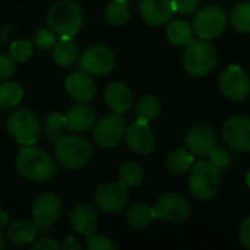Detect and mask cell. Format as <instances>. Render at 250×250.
<instances>
[{
	"label": "cell",
	"instance_id": "cell-1",
	"mask_svg": "<svg viewBox=\"0 0 250 250\" xmlns=\"http://www.w3.org/2000/svg\"><path fill=\"white\" fill-rule=\"evenodd\" d=\"M15 167L22 177L31 182H48L57 173L54 160L42 149L31 145H25L18 152Z\"/></svg>",
	"mask_w": 250,
	"mask_h": 250
},
{
	"label": "cell",
	"instance_id": "cell-2",
	"mask_svg": "<svg viewBox=\"0 0 250 250\" xmlns=\"http://www.w3.org/2000/svg\"><path fill=\"white\" fill-rule=\"evenodd\" d=\"M54 157L66 170H79L92 158L91 144L76 135H62L54 144Z\"/></svg>",
	"mask_w": 250,
	"mask_h": 250
},
{
	"label": "cell",
	"instance_id": "cell-3",
	"mask_svg": "<svg viewBox=\"0 0 250 250\" xmlns=\"http://www.w3.org/2000/svg\"><path fill=\"white\" fill-rule=\"evenodd\" d=\"M48 28L60 37L76 35L83 25V13L79 4L70 0H62L51 6L47 15Z\"/></svg>",
	"mask_w": 250,
	"mask_h": 250
},
{
	"label": "cell",
	"instance_id": "cell-4",
	"mask_svg": "<svg viewBox=\"0 0 250 250\" xmlns=\"http://www.w3.org/2000/svg\"><path fill=\"white\" fill-rule=\"evenodd\" d=\"M217 63V50L208 40H193L183 53V66L192 76L208 75Z\"/></svg>",
	"mask_w": 250,
	"mask_h": 250
},
{
	"label": "cell",
	"instance_id": "cell-5",
	"mask_svg": "<svg viewBox=\"0 0 250 250\" xmlns=\"http://www.w3.org/2000/svg\"><path fill=\"white\" fill-rule=\"evenodd\" d=\"M189 188L195 198L208 201L220 190V170L211 163L201 160L192 166Z\"/></svg>",
	"mask_w": 250,
	"mask_h": 250
},
{
	"label": "cell",
	"instance_id": "cell-6",
	"mask_svg": "<svg viewBox=\"0 0 250 250\" xmlns=\"http://www.w3.org/2000/svg\"><path fill=\"white\" fill-rule=\"evenodd\" d=\"M7 132L19 145H34L40 135L38 117L28 108L15 110L7 117Z\"/></svg>",
	"mask_w": 250,
	"mask_h": 250
},
{
	"label": "cell",
	"instance_id": "cell-7",
	"mask_svg": "<svg viewBox=\"0 0 250 250\" xmlns=\"http://www.w3.org/2000/svg\"><path fill=\"white\" fill-rule=\"evenodd\" d=\"M192 26L199 38L212 40L227 28V15L218 6H207L195 15Z\"/></svg>",
	"mask_w": 250,
	"mask_h": 250
},
{
	"label": "cell",
	"instance_id": "cell-8",
	"mask_svg": "<svg viewBox=\"0 0 250 250\" xmlns=\"http://www.w3.org/2000/svg\"><path fill=\"white\" fill-rule=\"evenodd\" d=\"M114 66H116L114 53L105 45H92L86 48L79 60L81 70L94 76L107 75L114 69Z\"/></svg>",
	"mask_w": 250,
	"mask_h": 250
},
{
	"label": "cell",
	"instance_id": "cell-9",
	"mask_svg": "<svg viewBox=\"0 0 250 250\" xmlns=\"http://www.w3.org/2000/svg\"><path fill=\"white\" fill-rule=\"evenodd\" d=\"M126 132L125 119L119 114H108L94 125V141L101 148H114Z\"/></svg>",
	"mask_w": 250,
	"mask_h": 250
},
{
	"label": "cell",
	"instance_id": "cell-10",
	"mask_svg": "<svg viewBox=\"0 0 250 250\" xmlns=\"http://www.w3.org/2000/svg\"><path fill=\"white\" fill-rule=\"evenodd\" d=\"M129 199V189L122 183H104L94 193L97 208L107 214L120 212Z\"/></svg>",
	"mask_w": 250,
	"mask_h": 250
},
{
	"label": "cell",
	"instance_id": "cell-11",
	"mask_svg": "<svg viewBox=\"0 0 250 250\" xmlns=\"http://www.w3.org/2000/svg\"><path fill=\"white\" fill-rule=\"evenodd\" d=\"M220 88L231 101H242L249 95L250 81L246 72L236 64L229 66L220 76Z\"/></svg>",
	"mask_w": 250,
	"mask_h": 250
},
{
	"label": "cell",
	"instance_id": "cell-12",
	"mask_svg": "<svg viewBox=\"0 0 250 250\" xmlns=\"http://www.w3.org/2000/svg\"><path fill=\"white\" fill-rule=\"evenodd\" d=\"M223 139L239 152H250V119L246 116L230 117L223 126Z\"/></svg>",
	"mask_w": 250,
	"mask_h": 250
},
{
	"label": "cell",
	"instance_id": "cell-13",
	"mask_svg": "<svg viewBox=\"0 0 250 250\" xmlns=\"http://www.w3.org/2000/svg\"><path fill=\"white\" fill-rule=\"evenodd\" d=\"M155 217L168 223H180L186 220L190 214V204L186 198L176 195V193H167L163 195L157 204L154 205Z\"/></svg>",
	"mask_w": 250,
	"mask_h": 250
},
{
	"label": "cell",
	"instance_id": "cell-14",
	"mask_svg": "<svg viewBox=\"0 0 250 250\" xmlns=\"http://www.w3.org/2000/svg\"><path fill=\"white\" fill-rule=\"evenodd\" d=\"M62 215V201L54 193H42L32 204V220L38 227L54 224Z\"/></svg>",
	"mask_w": 250,
	"mask_h": 250
},
{
	"label": "cell",
	"instance_id": "cell-15",
	"mask_svg": "<svg viewBox=\"0 0 250 250\" xmlns=\"http://www.w3.org/2000/svg\"><path fill=\"white\" fill-rule=\"evenodd\" d=\"M126 142L127 146L139 155L149 154L155 146V136L146 122L136 120L126 127Z\"/></svg>",
	"mask_w": 250,
	"mask_h": 250
},
{
	"label": "cell",
	"instance_id": "cell-16",
	"mask_svg": "<svg viewBox=\"0 0 250 250\" xmlns=\"http://www.w3.org/2000/svg\"><path fill=\"white\" fill-rule=\"evenodd\" d=\"M186 145L193 155L208 157L217 146V136L209 126L199 125L189 130L186 136Z\"/></svg>",
	"mask_w": 250,
	"mask_h": 250
},
{
	"label": "cell",
	"instance_id": "cell-17",
	"mask_svg": "<svg viewBox=\"0 0 250 250\" xmlns=\"http://www.w3.org/2000/svg\"><path fill=\"white\" fill-rule=\"evenodd\" d=\"M139 12L145 22L154 26L168 23L174 15L170 0H141Z\"/></svg>",
	"mask_w": 250,
	"mask_h": 250
},
{
	"label": "cell",
	"instance_id": "cell-18",
	"mask_svg": "<svg viewBox=\"0 0 250 250\" xmlns=\"http://www.w3.org/2000/svg\"><path fill=\"white\" fill-rule=\"evenodd\" d=\"M64 86L67 94L78 103H88L95 95V83L83 70L70 73L66 78Z\"/></svg>",
	"mask_w": 250,
	"mask_h": 250
},
{
	"label": "cell",
	"instance_id": "cell-19",
	"mask_svg": "<svg viewBox=\"0 0 250 250\" xmlns=\"http://www.w3.org/2000/svg\"><path fill=\"white\" fill-rule=\"evenodd\" d=\"M69 220H70V224L75 229V231L82 236L94 234L95 230L98 229V215H97L95 209L85 204L76 205L70 211Z\"/></svg>",
	"mask_w": 250,
	"mask_h": 250
},
{
	"label": "cell",
	"instance_id": "cell-20",
	"mask_svg": "<svg viewBox=\"0 0 250 250\" xmlns=\"http://www.w3.org/2000/svg\"><path fill=\"white\" fill-rule=\"evenodd\" d=\"M104 101L114 113H126L133 103L132 91L123 82H113L104 91Z\"/></svg>",
	"mask_w": 250,
	"mask_h": 250
},
{
	"label": "cell",
	"instance_id": "cell-21",
	"mask_svg": "<svg viewBox=\"0 0 250 250\" xmlns=\"http://www.w3.org/2000/svg\"><path fill=\"white\" fill-rule=\"evenodd\" d=\"M95 125V113L91 107L75 105L66 114V129L72 133H83Z\"/></svg>",
	"mask_w": 250,
	"mask_h": 250
},
{
	"label": "cell",
	"instance_id": "cell-22",
	"mask_svg": "<svg viewBox=\"0 0 250 250\" xmlns=\"http://www.w3.org/2000/svg\"><path fill=\"white\" fill-rule=\"evenodd\" d=\"M6 237L13 246H25L34 243L37 237V224L26 220L15 221L7 227Z\"/></svg>",
	"mask_w": 250,
	"mask_h": 250
},
{
	"label": "cell",
	"instance_id": "cell-23",
	"mask_svg": "<svg viewBox=\"0 0 250 250\" xmlns=\"http://www.w3.org/2000/svg\"><path fill=\"white\" fill-rule=\"evenodd\" d=\"M51 56L56 64L62 67H69L78 60L79 50L72 37H62L51 48Z\"/></svg>",
	"mask_w": 250,
	"mask_h": 250
},
{
	"label": "cell",
	"instance_id": "cell-24",
	"mask_svg": "<svg viewBox=\"0 0 250 250\" xmlns=\"http://www.w3.org/2000/svg\"><path fill=\"white\" fill-rule=\"evenodd\" d=\"M193 26L183 19L173 21L167 25V37L170 42L179 47L189 45L193 41Z\"/></svg>",
	"mask_w": 250,
	"mask_h": 250
},
{
	"label": "cell",
	"instance_id": "cell-25",
	"mask_svg": "<svg viewBox=\"0 0 250 250\" xmlns=\"http://www.w3.org/2000/svg\"><path fill=\"white\" fill-rule=\"evenodd\" d=\"M155 218L154 207L146 204H136L127 212V223L135 229H145L151 226Z\"/></svg>",
	"mask_w": 250,
	"mask_h": 250
},
{
	"label": "cell",
	"instance_id": "cell-26",
	"mask_svg": "<svg viewBox=\"0 0 250 250\" xmlns=\"http://www.w3.org/2000/svg\"><path fill=\"white\" fill-rule=\"evenodd\" d=\"M192 164H193V154L188 152L183 148L174 149L173 152L168 154L166 160V167L173 174H185L186 171L190 170Z\"/></svg>",
	"mask_w": 250,
	"mask_h": 250
},
{
	"label": "cell",
	"instance_id": "cell-27",
	"mask_svg": "<svg viewBox=\"0 0 250 250\" xmlns=\"http://www.w3.org/2000/svg\"><path fill=\"white\" fill-rule=\"evenodd\" d=\"M23 100V89L16 82L0 83V108H13Z\"/></svg>",
	"mask_w": 250,
	"mask_h": 250
},
{
	"label": "cell",
	"instance_id": "cell-28",
	"mask_svg": "<svg viewBox=\"0 0 250 250\" xmlns=\"http://www.w3.org/2000/svg\"><path fill=\"white\" fill-rule=\"evenodd\" d=\"M142 177H144V173H142L141 166L133 161H127V163L122 164L119 168V173H117L119 183H122L127 189L139 186L142 182Z\"/></svg>",
	"mask_w": 250,
	"mask_h": 250
},
{
	"label": "cell",
	"instance_id": "cell-29",
	"mask_svg": "<svg viewBox=\"0 0 250 250\" xmlns=\"http://www.w3.org/2000/svg\"><path fill=\"white\" fill-rule=\"evenodd\" d=\"M160 110H161V104L158 98L154 95H144L136 103V117L138 120H142L146 123L157 119V116L160 114Z\"/></svg>",
	"mask_w": 250,
	"mask_h": 250
},
{
	"label": "cell",
	"instance_id": "cell-30",
	"mask_svg": "<svg viewBox=\"0 0 250 250\" xmlns=\"http://www.w3.org/2000/svg\"><path fill=\"white\" fill-rule=\"evenodd\" d=\"M104 16L111 25H123L130 16L127 0H111L105 7Z\"/></svg>",
	"mask_w": 250,
	"mask_h": 250
},
{
	"label": "cell",
	"instance_id": "cell-31",
	"mask_svg": "<svg viewBox=\"0 0 250 250\" xmlns=\"http://www.w3.org/2000/svg\"><path fill=\"white\" fill-rule=\"evenodd\" d=\"M231 23L239 32L250 34V3L243 1L233 9Z\"/></svg>",
	"mask_w": 250,
	"mask_h": 250
},
{
	"label": "cell",
	"instance_id": "cell-32",
	"mask_svg": "<svg viewBox=\"0 0 250 250\" xmlns=\"http://www.w3.org/2000/svg\"><path fill=\"white\" fill-rule=\"evenodd\" d=\"M66 129V116L53 113L47 117L45 125H44V136L48 141H57L62 135L63 130Z\"/></svg>",
	"mask_w": 250,
	"mask_h": 250
},
{
	"label": "cell",
	"instance_id": "cell-33",
	"mask_svg": "<svg viewBox=\"0 0 250 250\" xmlns=\"http://www.w3.org/2000/svg\"><path fill=\"white\" fill-rule=\"evenodd\" d=\"M9 56L15 62H26L32 56V42L28 40H16L9 47Z\"/></svg>",
	"mask_w": 250,
	"mask_h": 250
},
{
	"label": "cell",
	"instance_id": "cell-34",
	"mask_svg": "<svg viewBox=\"0 0 250 250\" xmlns=\"http://www.w3.org/2000/svg\"><path fill=\"white\" fill-rule=\"evenodd\" d=\"M34 44L40 50H51L56 44V35L50 29H40L34 38Z\"/></svg>",
	"mask_w": 250,
	"mask_h": 250
},
{
	"label": "cell",
	"instance_id": "cell-35",
	"mask_svg": "<svg viewBox=\"0 0 250 250\" xmlns=\"http://www.w3.org/2000/svg\"><path fill=\"white\" fill-rule=\"evenodd\" d=\"M86 248L89 250H116L117 246L107 237L104 236H95L89 234L86 236Z\"/></svg>",
	"mask_w": 250,
	"mask_h": 250
},
{
	"label": "cell",
	"instance_id": "cell-36",
	"mask_svg": "<svg viewBox=\"0 0 250 250\" xmlns=\"http://www.w3.org/2000/svg\"><path fill=\"white\" fill-rule=\"evenodd\" d=\"M209 157V161L221 171V170H224V168H227V166H229V163H230V155H229V152L226 151V149H223V148H214L212 151H211V154L208 155Z\"/></svg>",
	"mask_w": 250,
	"mask_h": 250
},
{
	"label": "cell",
	"instance_id": "cell-37",
	"mask_svg": "<svg viewBox=\"0 0 250 250\" xmlns=\"http://www.w3.org/2000/svg\"><path fill=\"white\" fill-rule=\"evenodd\" d=\"M15 72H16L15 60L10 56L0 54V81L9 79Z\"/></svg>",
	"mask_w": 250,
	"mask_h": 250
},
{
	"label": "cell",
	"instance_id": "cell-38",
	"mask_svg": "<svg viewBox=\"0 0 250 250\" xmlns=\"http://www.w3.org/2000/svg\"><path fill=\"white\" fill-rule=\"evenodd\" d=\"M171 1V6L174 9V12L177 13H192L193 10H196L198 4H199V0H170Z\"/></svg>",
	"mask_w": 250,
	"mask_h": 250
},
{
	"label": "cell",
	"instance_id": "cell-39",
	"mask_svg": "<svg viewBox=\"0 0 250 250\" xmlns=\"http://www.w3.org/2000/svg\"><path fill=\"white\" fill-rule=\"evenodd\" d=\"M62 248L57 240L47 237V239H40L38 242L32 243L31 250H59Z\"/></svg>",
	"mask_w": 250,
	"mask_h": 250
},
{
	"label": "cell",
	"instance_id": "cell-40",
	"mask_svg": "<svg viewBox=\"0 0 250 250\" xmlns=\"http://www.w3.org/2000/svg\"><path fill=\"white\" fill-rule=\"evenodd\" d=\"M239 237H240V242L242 245L250 250V217H248L242 226H240V231H239Z\"/></svg>",
	"mask_w": 250,
	"mask_h": 250
},
{
	"label": "cell",
	"instance_id": "cell-41",
	"mask_svg": "<svg viewBox=\"0 0 250 250\" xmlns=\"http://www.w3.org/2000/svg\"><path fill=\"white\" fill-rule=\"evenodd\" d=\"M62 248L64 250H79L81 249V245H79V242L75 237H67L64 240V243L62 245Z\"/></svg>",
	"mask_w": 250,
	"mask_h": 250
},
{
	"label": "cell",
	"instance_id": "cell-42",
	"mask_svg": "<svg viewBox=\"0 0 250 250\" xmlns=\"http://www.w3.org/2000/svg\"><path fill=\"white\" fill-rule=\"evenodd\" d=\"M4 246H6V242H4V234H3L1 224H0V250L4 249Z\"/></svg>",
	"mask_w": 250,
	"mask_h": 250
},
{
	"label": "cell",
	"instance_id": "cell-43",
	"mask_svg": "<svg viewBox=\"0 0 250 250\" xmlns=\"http://www.w3.org/2000/svg\"><path fill=\"white\" fill-rule=\"evenodd\" d=\"M246 185L249 186V189H250V171L248 173V176H246Z\"/></svg>",
	"mask_w": 250,
	"mask_h": 250
},
{
	"label": "cell",
	"instance_id": "cell-44",
	"mask_svg": "<svg viewBox=\"0 0 250 250\" xmlns=\"http://www.w3.org/2000/svg\"><path fill=\"white\" fill-rule=\"evenodd\" d=\"M0 212H1V199H0Z\"/></svg>",
	"mask_w": 250,
	"mask_h": 250
}]
</instances>
